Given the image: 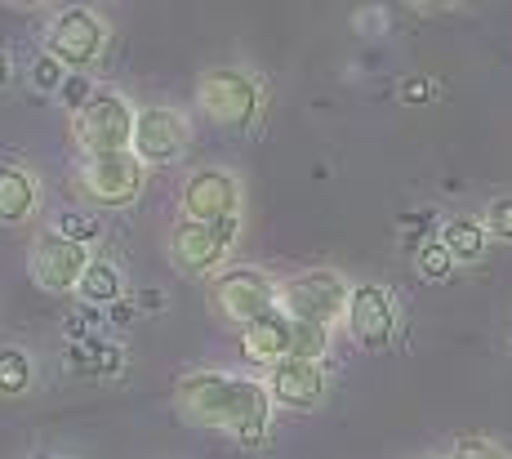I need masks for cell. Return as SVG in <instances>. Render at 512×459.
Returning <instances> with one entry per match:
<instances>
[{
  "mask_svg": "<svg viewBox=\"0 0 512 459\" xmlns=\"http://www.w3.org/2000/svg\"><path fill=\"white\" fill-rule=\"evenodd\" d=\"M428 81H419V76H415V81H406V85H401V99H410V103H419V99H428Z\"/></svg>",
  "mask_w": 512,
  "mask_h": 459,
  "instance_id": "484cf974",
  "label": "cell"
},
{
  "mask_svg": "<svg viewBox=\"0 0 512 459\" xmlns=\"http://www.w3.org/2000/svg\"><path fill=\"white\" fill-rule=\"evenodd\" d=\"M143 170L147 165L134 152L98 156V161L81 165V192L98 205H130L143 192Z\"/></svg>",
  "mask_w": 512,
  "mask_h": 459,
  "instance_id": "30bf717a",
  "label": "cell"
},
{
  "mask_svg": "<svg viewBox=\"0 0 512 459\" xmlns=\"http://www.w3.org/2000/svg\"><path fill=\"white\" fill-rule=\"evenodd\" d=\"M174 402L187 419L205 428L232 433L245 446H263L272 428V393L268 384L245 375H228V370H192L174 384Z\"/></svg>",
  "mask_w": 512,
  "mask_h": 459,
  "instance_id": "6da1fadb",
  "label": "cell"
},
{
  "mask_svg": "<svg viewBox=\"0 0 512 459\" xmlns=\"http://www.w3.org/2000/svg\"><path fill=\"white\" fill-rule=\"evenodd\" d=\"M259 99H263L259 81H254L250 72H241V67H210V72L201 76V85H196L201 112L219 125L254 121V116H259Z\"/></svg>",
  "mask_w": 512,
  "mask_h": 459,
  "instance_id": "5b68a950",
  "label": "cell"
},
{
  "mask_svg": "<svg viewBox=\"0 0 512 459\" xmlns=\"http://www.w3.org/2000/svg\"><path fill=\"white\" fill-rule=\"evenodd\" d=\"M415 259H419V272H423L428 281H446L450 272L459 268L455 255H450V250L441 246V237H437V241H423V246L415 250Z\"/></svg>",
  "mask_w": 512,
  "mask_h": 459,
  "instance_id": "ffe728a7",
  "label": "cell"
},
{
  "mask_svg": "<svg viewBox=\"0 0 512 459\" xmlns=\"http://www.w3.org/2000/svg\"><path fill=\"white\" fill-rule=\"evenodd\" d=\"M76 290H81V299H90V304H116V299H121V272H116V263L94 259Z\"/></svg>",
  "mask_w": 512,
  "mask_h": 459,
  "instance_id": "ac0fdd59",
  "label": "cell"
},
{
  "mask_svg": "<svg viewBox=\"0 0 512 459\" xmlns=\"http://www.w3.org/2000/svg\"><path fill=\"white\" fill-rule=\"evenodd\" d=\"M348 299H352V286L339 277V272L312 268V272H299V277L285 281L277 308L290 321H299V326L330 330L339 317H348Z\"/></svg>",
  "mask_w": 512,
  "mask_h": 459,
  "instance_id": "7a4b0ae2",
  "label": "cell"
},
{
  "mask_svg": "<svg viewBox=\"0 0 512 459\" xmlns=\"http://www.w3.org/2000/svg\"><path fill=\"white\" fill-rule=\"evenodd\" d=\"M67 366L81 370V375H116L121 370V348H112L98 335H81L67 348Z\"/></svg>",
  "mask_w": 512,
  "mask_h": 459,
  "instance_id": "e0dca14e",
  "label": "cell"
},
{
  "mask_svg": "<svg viewBox=\"0 0 512 459\" xmlns=\"http://www.w3.org/2000/svg\"><path fill=\"white\" fill-rule=\"evenodd\" d=\"M58 237H67V241H76V246H90V241L98 237V223L90 219V214H76V210H63L58 214Z\"/></svg>",
  "mask_w": 512,
  "mask_h": 459,
  "instance_id": "7402d4cb",
  "label": "cell"
},
{
  "mask_svg": "<svg viewBox=\"0 0 512 459\" xmlns=\"http://www.w3.org/2000/svg\"><path fill=\"white\" fill-rule=\"evenodd\" d=\"M5 81H9V58L0 54V85H5Z\"/></svg>",
  "mask_w": 512,
  "mask_h": 459,
  "instance_id": "4316f807",
  "label": "cell"
},
{
  "mask_svg": "<svg viewBox=\"0 0 512 459\" xmlns=\"http://www.w3.org/2000/svg\"><path fill=\"white\" fill-rule=\"evenodd\" d=\"M441 246L455 255V263H481L490 250V232L481 219H468V214H459V219H446L441 223Z\"/></svg>",
  "mask_w": 512,
  "mask_h": 459,
  "instance_id": "2e32d148",
  "label": "cell"
},
{
  "mask_svg": "<svg viewBox=\"0 0 512 459\" xmlns=\"http://www.w3.org/2000/svg\"><path fill=\"white\" fill-rule=\"evenodd\" d=\"M103 45H107V23L94 9H63V14L49 23V36H45V50L63 67H72V72L98 63Z\"/></svg>",
  "mask_w": 512,
  "mask_h": 459,
  "instance_id": "52a82bcc",
  "label": "cell"
},
{
  "mask_svg": "<svg viewBox=\"0 0 512 459\" xmlns=\"http://www.w3.org/2000/svg\"><path fill=\"white\" fill-rule=\"evenodd\" d=\"M481 223H486V232L495 241H512V197H495L486 205V214H481Z\"/></svg>",
  "mask_w": 512,
  "mask_h": 459,
  "instance_id": "603a6c76",
  "label": "cell"
},
{
  "mask_svg": "<svg viewBox=\"0 0 512 459\" xmlns=\"http://www.w3.org/2000/svg\"><path fill=\"white\" fill-rule=\"evenodd\" d=\"M450 459H512V455L499 442H490V437H459L450 446Z\"/></svg>",
  "mask_w": 512,
  "mask_h": 459,
  "instance_id": "cb8c5ba5",
  "label": "cell"
},
{
  "mask_svg": "<svg viewBox=\"0 0 512 459\" xmlns=\"http://www.w3.org/2000/svg\"><path fill=\"white\" fill-rule=\"evenodd\" d=\"M210 299L232 326H250V321L268 317L281 299V286L259 268H223L210 286Z\"/></svg>",
  "mask_w": 512,
  "mask_h": 459,
  "instance_id": "277c9868",
  "label": "cell"
},
{
  "mask_svg": "<svg viewBox=\"0 0 512 459\" xmlns=\"http://www.w3.org/2000/svg\"><path fill=\"white\" fill-rule=\"evenodd\" d=\"M241 210V188L228 170H196L192 179L183 183V219L192 223H223V219H236Z\"/></svg>",
  "mask_w": 512,
  "mask_h": 459,
  "instance_id": "8fae6325",
  "label": "cell"
},
{
  "mask_svg": "<svg viewBox=\"0 0 512 459\" xmlns=\"http://www.w3.org/2000/svg\"><path fill=\"white\" fill-rule=\"evenodd\" d=\"M32 85H36L41 94H58V90L67 85V67L58 63V58L49 54V50L36 54V63H32Z\"/></svg>",
  "mask_w": 512,
  "mask_h": 459,
  "instance_id": "44dd1931",
  "label": "cell"
},
{
  "mask_svg": "<svg viewBox=\"0 0 512 459\" xmlns=\"http://www.w3.org/2000/svg\"><path fill=\"white\" fill-rule=\"evenodd\" d=\"M268 393H272V406H285V410L321 406V397H326V366H321V361H308V357L281 361V366H272V375H268Z\"/></svg>",
  "mask_w": 512,
  "mask_h": 459,
  "instance_id": "4fadbf2b",
  "label": "cell"
},
{
  "mask_svg": "<svg viewBox=\"0 0 512 459\" xmlns=\"http://www.w3.org/2000/svg\"><path fill=\"white\" fill-rule=\"evenodd\" d=\"M241 348L250 361H263V366H281V361L299 357V321H290L281 308H272L268 317L250 321L241 330Z\"/></svg>",
  "mask_w": 512,
  "mask_h": 459,
  "instance_id": "5bb4252c",
  "label": "cell"
},
{
  "mask_svg": "<svg viewBox=\"0 0 512 459\" xmlns=\"http://www.w3.org/2000/svg\"><path fill=\"white\" fill-rule=\"evenodd\" d=\"M187 148V116L174 107H143L134 125V156L143 165H170Z\"/></svg>",
  "mask_w": 512,
  "mask_h": 459,
  "instance_id": "7c38bea8",
  "label": "cell"
},
{
  "mask_svg": "<svg viewBox=\"0 0 512 459\" xmlns=\"http://www.w3.org/2000/svg\"><path fill=\"white\" fill-rule=\"evenodd\" d=\"M348 335L357 339L366 353H383V348L397 339V304L383 286H352V299H348Z\"/></svg>",
  "mask_w": 512,
  "mask_h": 459,
  "instance_id": "ba28073f",
  "label": "cell"
},
{
  "mask_svg": "<svg viewBox=\"0 0 512 459\" xmlns=\"http://www.w3.org/2000/svg\"><path fill=\"white\" fill-rule=\"evenodd\" d=\"M236 232H241V219H223V223H192V219H183L179 228L170 232V259H174V268L192 272V277H205V272H214L223 259H228Z\"/></svg>",
  "mask_w": 512,
  "mask_h": 459,
  "instance_id": "8992f818",
  "label": "cell"
},
{
  "mask_svg": "<svg viewBox=\"0 0 512 459\" xmlns=\"http://www.w3.org/2000/svg\"><path fill=\"white\" fill-rule=\"evenodd\" d=\"M41 188L23 165H0V223H27L36 214Z\"/></svg>",
  "mask_w": 512,
  "mask_h": 459,
  "instance_id": "9a60e30c",
  "label": "cell"
},
{
  "mask_svg": "<svg viewBox=\"0 0 512 459\" xmlns=\"http://www.w3.org/2000/svg\"><path fill=\"white\" fill-rule=\"evenodd\" d=\"M134 125H139V112L121 99V94H94L85 112H76L72 121V139L76 148L85 152V161H98V156H121L134 148Z\"/></svg>",
  "mask_w": 512,
  "mask_h": 459,
  "instance_id": "3957f363",
  "label": "cell"
},
{
  "mask_svg": "<svg viewBox=\"0 0 512 459\" xmlns=\"http://www.w3.org/2000/svg\"><path fill=\"white\" fill-rule=\"evenodd\" d=\"M94 85L90 81H85V76H67V85H63V90H58V99H63L67 103V112H85V107H90V99H94Z\"/></svg>",
  "mask_w": 512,
  "mask_h": 459,
  "instance_id": "d4e9b609",
  "label": "cell"
},
{
  "mask_svg": "<svg viewBox=\"0 0 512 459\" xmlns=\"http://www.w3.org/2000/svg\"><path fill=\"white\" fill-rule=\"evenodd\" d=\"M90 246H76V241L49 232L32 246V281L49 295H67V290L81 286V277L90 272Z\"/></svg>",
  "mask_w": 512,
  "mask_h": 459,
  "instance_id": "9c48e42d",
  "label": "cell"
},
{
  "mask_svg": "<svg viewBox=\"0 0 512 459\" xmlns=\"http://www.w3.org/2000/svg\"><path fill=\"white\" fill-rule=\"evenodd\" d=\"M32 388V357L23 348H0V393L18 397Z\"/></svg>",
  "mask_w": 512,
  "mask_h": 459,
  "instance_id": "d6986e66",
  "label": "cell"
}]
</instances>
